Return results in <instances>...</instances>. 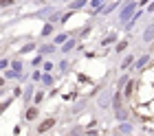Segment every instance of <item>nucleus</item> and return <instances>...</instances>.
<instances>
[{"mask_svg":"<svg viewBox=\"0 0 154 136\" xmlns=\"http://www.w3.org/2000/svg\"><path fill=\"white\" fill-rule=\"evenodd\" d=\"M150 11H154V5H152V7H150Z\"/></svg>","mask_w":154,"mask_h":136,"instance_id":"obj_5","label":"nucleus"},{"mask_svg":"<svg viewBox=\"0 0 154 136\" xmlns=\"http://www.w3.org/2000/svg\"><path fill=\"white\" fill-rule=\"evenodd\" d=\"M53 123H55V121H53V119H49V121H44V123H42V125H40L38 129H40V132H46V129H51V128H53Z\"/></svg>","mask_w":154,"mask_h":136,"instance_id":"obj_1","label":"nucleus"},{"mask_svg":"<svg viewBox=\"0 0 154 136\" xmlns=\"http://www.w3.org/2000/svg\"><path fill=\"white\" fill-rule=\"evenodd\" d=\"M0 5H2V7H11V5H13V0H0Z\"/></svg>","mask_w":154,"mask_h":136,"instance_id":"obj_2","label":"nucleus"},{"mask_svg":"<svg viewBox=\"0 0 154 136\" xmlns=\"http://www.w3.org/2000/svg\"><path fill=\"white\" fill-rule=\"evenodd\" d=\"M35 116H38V112H35V110H29V114H26V119H35Z\"/></svg>","mask_w":154,"mask_h":136,"instance_id":"obj_3","label":"nucleus"},{"mask_svg":"<svg viewBox=\"0 0 154 136\" xmlns=\"http://www.w3.org/2000/svg\"><path fill=\"white\" fill-rule=\"evenodd\" d=\"M84 2H86V0H77V2H75L73 7H81V5H84Z\"/></svg>","mask_w":154,"mask_h":136,"instance_id":"obj_4","label":"nucleus"}]
</instances>
